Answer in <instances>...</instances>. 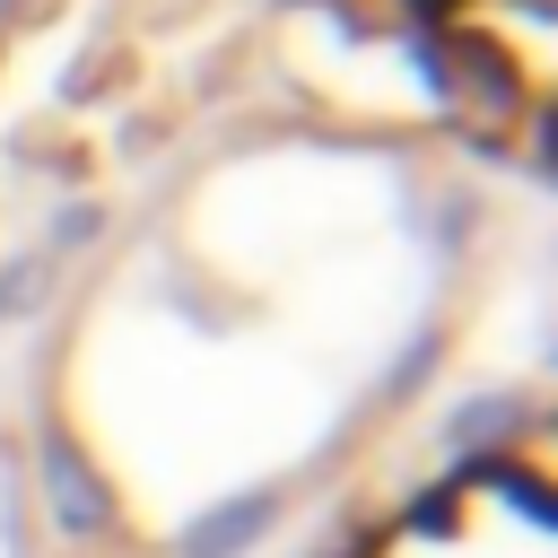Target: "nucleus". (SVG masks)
I'll return each instance as SVG.
<instances>
[{
  "mask_svg": "<svg viewBox=\"0 0 558 558\" xmlns=\"http://www.w3.org/2000/svg\"><path fill=\"white\" fill-rule=\"evenodd\" d=\"M558 541V497H549V436L532 427L523 445L488 436L410 488H392L340 558H549Z\"/></svg>",
  "mask_w": 558,
  "mask_h": 558,
  "instance_id": "obj_1",
  "label": "nucleus"
}]
</instances>
